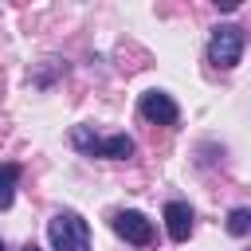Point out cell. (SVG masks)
<instances>
[{
    "label": "cell",
    "instance_id": "cell-3",
    "mask_svg": "<svg viewBox=\"0 0 251 251\" xmlns=\"http://www.w3.org/2000/svg\"><path fill=\"white\" fill-rule=\"evenodd\" d=\"M243 55V27L235 24H220L212 27V39H208V63L220 67V71H231Z\"/></svg>",
    "mask_w": 251,
    "mask_h": 251
},
{
    "label": "cell",
    "instance_id": "cell-4",
    "mask_svg": "<svg viewBox=\"0 0 251 251\" xmlns=\"http://www.w3.org/2000/svg\"><path fill=\"white\" fill-rule=\"evenodd\" d=\"M137 110H141L145 122H157V126H176V118H180L176 102H173L165 90H145L141 102H137Z\"/></svg>",
    "mask_w": 251,
    "mask_h": 251
},
{
    "label": "cell",
    "instance_id": "cell-5",
    "mask_svg": "<svg viewBox=\"0 0 251 251\" xmlns=\"http://www.w3.org/2000/svg\"><path fill=\"white\" fill-rule=\"evenodd\" d=\"M114 231L126 239V243H133V247H149L153 243V224L141 216V212H118L114 216Z\"/></svg>",
    "mask_w": 251,
    "mask_h": 251
},
{
    "label": "cell",
    "instance_id": "cell-7",
    "mask_svg": "<svg viewBox=\"0 0 251 251\" xmlns=\"http://www.w3.org/2000/svg\"><path fill=\"white\" fill-rule=\"evenodd\" d=\"M16 180H20V165H16V161H4V165H0V212L12 208V200H16Z\"/></svg>",
    "mask_w": 251,
    "mask_h": 251
},
{
    "label": "cell",
    "instance_id": "cell-8",
    "mask_svg": "<svg viewBox=\"0 0 251 251\" xmlns=\"http://www.w3.org/2000/svg\"><path fill=\"white\" fill-rule=\"evenodd\" d=\"M227 231L231 235H247L251 231V208H231L227 212Z\"/></svg>",
    "mask_w": 251,
    "mask_h": 251
},
{
    "label": "cell",
    "instance_id": "cell-9",
    "mask_svg": "<svg viewBox=\"0 0 251 251\" xmlns=\"http://www.w3.org/2000/svg\"><path fill=\"white\" fill-rule=\"evenodd\" d=\"M24 251H39V247H35V243H27V247H24Z\"/></svg>",
    "mask_w": 251,
    "mask_h": 251
},
{
    "label": "cell",
    "instance_id": "cell-10",
    "mask_svg": "<svg viewBox=\"0 0 251 251\" xmlns=\"http://www.w3.org/2000/svg\"><path fill=\"white\" fill-rule=\"evenodd\" d=\"M0 251H8V247H4V239H0Z\"/></svg>",
    "mask_w": 251,
    "mask_h": 251
},
{
    "label": "cell",
    "instance_id": "cell-1",
    "mask_svg": "<svg viewBox=\"0 0 251 251\" xmlns=\"http://www.w3.org/2000/svg\"><path fill=\"white\" fill-rule=\"evenodd\" d=\"M71 145H75L78 153H86V157H106V161H126V157H133V137H126V133L102 137V133H94L90 126H75V129H71Z\"/></svg>",
    "mask_w": 251,
    "mask_h": 251
},
{
    "label": "cell",
    "instance_id": "cell-2",
    "mask_svg": "<svg viewBox=\"0 0 251 251\" xmlns=\"http://www.w3.org/2000/svg\"><path fill=\"white\" fill-rule=\"evenodd\" d=\"M47 239L55 251H90V224L78 212H55L47 220Z\"/></svg>",
    "mask_w": 251,
    "mask_h": 251
},
{
    "label": "cell",
    "instance_id": "cell-6",
    "mask_svg": "<svg viewBox=\"0 0 251 251\" xmlns=\"http://www.w3.org/2000/svg\"><path fill=\"white\" fill-rule=\"evenodd\" d=\"M165 227H169V239L173 243H184L192 235V208L184 200H169L165 204Z\"/></svg>",
    "mask_w": 251,
    "mask_h": 251
}]
</instances>
